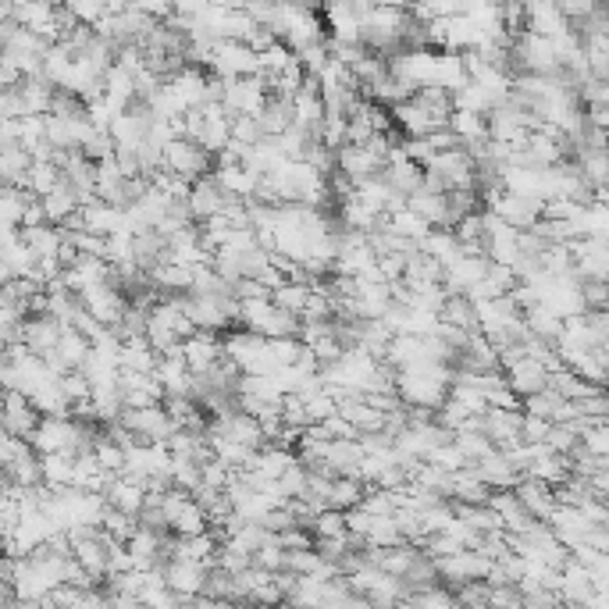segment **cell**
Returning a JSON list of instances; mask_svg holds the SVG:
<instances>
[{"label":"cell","mask_w":609,"mask_h":609,"mask_svg":"<svg viewBox=\"0 0 609 609\" xmlns=\"http://www.w3.org/2000/svg\"><path fill=\"white\" fill-rule=\"evenodd\" d=\"M161 164L171 175L193 182L200 179V175H207V171H214V154H207V150L189 136H171L161 147Z\"/></svg>","instance_id":"obj_1"},{"label":"cell","mask_w":609,"mask_h":609,"mask_svg":"<svg viewBox=\"0 0 609 609\" xmlns=\"http://www.w3.org/2000/svg\"><path fill=\"white\" fill-rule=\"evenodd\" d=\"M118 424L125 431H132L136 442H164L175 431V421L168 417L161 403H150V406H122L118 414Z\"/></svg>","instance_id":"obj_2"},{"label":"cell","mask_w":609,"mask_h":609,"mask_svg":"<svg viewBox=\"0 0 609 609\" xmlns=\"http://www.w3.org/2000/svg\"><path fill=\"white\" fill-rule=\"evenodd\" d=\"M40 417L43 414L22 389H0V431H8L15 439H29Z\"/></svg>","instance_id":"obj_3"},{"label":"cell","mask_w":609,"mask_h":609,"mask_svg":"<svg viewBox=\"0 0 609 609\" xmlns=\"http://www.w3.org/2000/svg\"><path fill=\"white\" fill-rule=\"evenodd\" d=\"M421 168H428L431 175H439L446 189H478V182H474V161L463 147L439 150V154H431Z\"/></svg>","instance_id":"obj_4"},{"label":"cell","mask_w":609,"mask_h":609,"mask_svg":"<svg viewBox=\"0 0 609 609\" xmlns=\"http://www.w3.org/2000/svg\"><path fill=\"white\" fill-rule=\"evenodd\" d=\"M214 75H225V79H236V75H257L260 57L253 47H246L243 40H214L211 61H207Z\"/></svg>","instance_id":"obj_5"},{"label":"cell","mask_w":609,"mask_h":609,"mask_svg":"<svg viewBox=\"0 0 609 609\" xmlns=\"http://www.w3.org/2000/svg\"><path fill=\"white\" fill-rule=\"evenodd\" d=\"M79 300H82V310H86V314L104 328L118 325V317H122V310H125V293L118 289V285L107 282V278L104 282H93V285H86V289H79Z\"/></svg>","instance_id":"obj_6"},{"label":"cell","mask_w":609,"mask_h":609,"mask_svg":"<svg viewBox=\"0 0 609 609\" xmlns=\"http://www.w3.org/2000/svg\"><path fill=\"white\" fill-rule=\"evenodd\" d=\"M492 560L481 556L478 549H460V553H449V556H435V570H439V581L442 585H463V581H478V577L488 574Z\"/></svg>","instance_id":"obj_7"},{"label":"cell","mask_w":609,"mask_h":609,"mask_svg":"<svg viewBox=\"0 0 609 609\" xmlns=\"http://www.w3.org/2000/svg\"><path fill=\"white\" fill-rule=\"evenodd\" d=\"M189 214H193V221H203V218H214V214H225V207L236 196H228L225 189L218 186V179H214L211 171L207 175H200V179L189 182Z\"/></svg>","instance_id":"obj_8"},{"label":"cell","mask_w":609,"mask_h":609,"mask_svg":"<svg viewBox=\"0 0 609 609\" xmlns=\"http://www.w3.org/2000/svg\"><path fill=\"white\" fill-rule=\"evenodd\" d=\"M492 211L499 214V218L506 221V225H513L520 232V228H531L538 218H542V200L538 196H524V193H499L496 200L488 203Z\"/></svg>","instance_id":"obj_9"},{"label":"cell","mask_w":609,"mask_h":609,"mask_svg":"<svg viewBox=\"0 0 609 609\" xmlns=\"http://www.w3.org/2000/svg\"><path fill=\"white\" fill-rule=\"evenodd\" d=\"M467 467H471L488 488H513L520 478V471L513 467L510 456H506V449L499 446H492L485 456H478V460H467Z\"/></svg>","instance_id":"obj_10"},{"label":"cell","mask_w":609,"mask_h":609,"mask_svg":"<svg viewBox=\"0 0 609 609\" xmlns=\"http://www.w3.org/2000/svg\"><path fill=\"white\" fill-rule=\"evenodd\" d=\"M485 503L496 510L499 524H503V531H510V535H524V531L535 524V517L524 510V503L517 499V492H513V488H492Z\"/></svg>","instance_id":"obj_11"},{"label":"cell","mask_w":609,"mask_h":609,"mask_svg":"<svg viewBox=\"0 0 609 609\" xmlns=\"http://www.w3.org/2000/svg\"><path fill=\"white\" fill-rule=\"evenodd\" d=\"M503 378H506V385L517 392V399L531 396V392H538V389H545V385H549V371H545V364H542V360H535V357L513 360V364L503 371Z\"/></svg>","instance_id":"obj_12"},{"label":"cell","mask_w":609,"mask_h":609,"mask_svg":"<svg viewBox=\"0 0 609 609\" xmlns=\"http://www.w3.org/2000/svg\"><path fill=\"white\" fill-rule=\"evenodd\" d=\"M335 168L342 171V175H350L353 186L364 179H371V175H378V171L385 168L382 157H374L367 147H353V143H342L339 150H335Z\"/></svg>","instance_id":"obj_13"},{"label":"cell","mask_w":609,"mask_h":609,"mask_svg":"<svg viewBox=\"0 0 609 609\" xmlns=\"http://www.w3.org/2000/svg\"><path fill=\"white\" fill-rule=\"evenodd\" d=\"M517 499L524 503V510L531 513L535 520H545L549 513L556 510V496H553V485L542 478H531V474H520L517 485H513Z\"/></svg>","instance_id":"obj_14"},{"label":"cell","mask_w":609,"mask_h":609,"mask_svg":"<svg viewBox=\"0 0 609 609\" xmlns=\"http://www.w3.org/2000/svg\"><path fill=\"white\" fill-rule=\"evenodd\" d=\"M57 335H61V325L43 310V314H25L22 317V346L36 357H43L47 350L57 346Z\"/></svg>","instance_id":"obj_15"},{"label":"cell","mask_w":609,"mask_h":609,"mask_svg":"<svg viewBox=\"0 0 609 609\" xmlns=\"http://www.w3.org/2000/svg\"><path fill=\"white\" fill-rule=\"evenodd\" d=\"M360 460H364V449H360L357 435L353 439H328L325 453H321V463L328 467V474H350V478H357Z\"/></svg>","instance_id":"obj_16"},{"label":"cell","mask_w":609,"mask_h":609,"mask_svg":"<svg viewBox=\"0 0 609 609\" xmlns=\"http://www.w3.org/2000/svg\"><path fill=\"white\" fill-rule=\"evenodd\" d=\"M435 317H439V321H446V325L460 328V332H481L478 303H474L467 293H446V300L439 303Z\"/></svg>","instance_id":"obj_17"},{"label":"cell","mask_w":609,"mask_h":609,"mask_svg":"<svg viewBox=\"0 0 609 609\" xmlns=\"http://www.w3.org/2000/svg\"><path fill=\"white\" fill-rule=\"evenodd\" d=\"M221 357V339L214 332H193L182 339V360H186L189 374H200Z\"/></svg>","instance_id":"obj_18"},{"label":"cell","mask_w":609,"mask_h":609,"mask_svg":"<svg viewBox=\"0 0 609 609\" xmlns=\"http://www.w3.org/2000/svg\"><path fill=\"white\" fill-rule=\"evenodd\" d=\"M203 570H207V563L179 560V556H171V560L164 563V585H168L175 595H200Z\"/></svg>","instance_id":"obj_19"},{"label":"cell","mask_w":609,"mask_h":609,"mask_svg":"<svg viewBox=\"0 0 609 609\" xmlns=\"http://www.w3.org/2000/svg\"><path fill=\"white\" fill-rule=\"evenodd\" d=\"M257 122H260V132H264V136H282V132L296 122L293 97L268 93V100H264V107H260V114H257Z\"/></svg>","instance_id":"obj_20"},{"label":"cell","mask_w":609,"mask_h":609,"mask_svg":"<svg viewBox=\"0 0 609 609\" xmlns=\"http://www.w3.org/2000/svg\"><path fill=\"white\" fill-rule=\"evenodd\" d=\"M154 378L161 382L164 396H189V367L182 357H175V353H161L157 357V367H154Z\"/></svg>","instance_id":"obj_21"},{"label":"cell","mask_w":609,"mask_h":609,"mask_svg":"<svg viewBox=\"0 0 609 609\" xmlns=\"http://www.w3.org/2000/svg\"><path fill=\"white\" fill-rule=\"evenodd\" d=\"M382 179L389 182L392 193H399L406 200V196L414 193V189H421L424 182V168L417 161H410V157H396V161H385L382 168Z\"/></svg>","instance_id":"obj_22"},{"label":"cell","mask_w":609,"mask_h":609,"mask_svg":"<svg viewBox=\"0 0 609 609\" xmlns=\"http://www.w3.org/2000/svg\"><path fill=\"white\" fill-rule=\"evenodd\" d=\"M168 86H171V93L182 100V107H196L207 100V90H203V86H207V72H203V68L186 65L182 72L171 75Z\"/></svg>","instance_id":"obj_23"},{"label":"cell","mask_w":609,"mask_h":609,"mask_svg":"<svg viewBox=\"0 0 609 609\" xmlns=\"http://www.w3.org/2000/svg\"><path fill=\"white\" fill-rule=\"evenodd\" d=\"M406 207L421 221H428L431 228H446V193H435V189L421 186L406 196Z\"/></svg>","instance_id":"obj_24"},{"label":"cell","mask_w":609,"mask_h":609,"mask_svg":"<svg viewBox=\"0 0 609 609\" xmlns=\"http://www.w3.org/2000/svg\"><path fill=\"white\" fill-rule=\"evenodd\" d=\"M29 164H33V154L22 143H0V182L4 186H22Z\"/></svg>","instance_id":"obj_25"},{"label":"cell","mask_w":609,"mask_h":609,"mask_svg":"<svg viewBox=\"0 0 609 609\" xmlns=\"http://www.w3.org/2000/svg\"><path fill=\"white\" fill-rule=\"evenodd\" d=\"M211 175L218 179V186L225 189L228 196H239V200H246L260 179V175H253L246 164H221V168H214Z\"/></svg>","instance_id":"obj_26"},{"label":"cell","mask_w":609,"mask_h":609,"mask_svg":"<svg viewBox=\"0 0 609 609\" xmlns=\"http://www.w3.org/2000/svg\"><path fill=\"white\" fill-rule=\"evenodd\" d=\"M47 114H54L61 122H79V118H90V107H86V97H82V93L68 90V86H54Z\"/></svg>","instance_id":"obj_27"},{"label":"cell","mask_w":609,"mask_h":609,"mask_svg":"<svg viewBox=\"0 0 609 609\" xmlns=\"http://www.w3.org/2000/svg\"><path fill=\"white\" fill-rule=\"evenodd\" d=\"M410 100H414L424 114H431L439 125H446L449 114H453V97H449V90H442V86H417V90L410 93Z\"/></svg>","instance_id":"obj_28"},{"label":"cell","mask_w":609,"mask_h":609,"mask_svg":"<svg viewBox=\"0 0 609 609\" xmlns=\"http://www.w3.org/2000/svg\"><path fill=\"white\" fill-rule=\"evenodd\" d=\"M520 314H524V325H528L531 335H538V339H549V342L560 339L563 317L556 314V310L545 307V303H531V307L520 310Z\"/></svg>","instance_id":"obj_29"},{"label":"cell","mask_w":609,"mask_h":609,"mask_svg":"<svg viewBox=\"0 0 609 609\" xmlns=\"http://www.w3.org/2000/svg\"><path fill=\"white\" fill-rule=\"evenodd\" d=\"M90 346H93V342L86 339V335H82L75 325H61V335H57L54 353L65 360L68 367H82V360L90 357Z\"/></svg>","instance_id":"obj_30"},{"label":"cell","mask_w":609,"mask_h":609,"mask_svg":"<svg viewBox=\"0 0 609 609\" xmlns=\"http://www.w3.org/2000/svg\"><path fill=\"white\" fill-rule=\"evenodd\" d=\"M40 203H43V218H47L50 225H61L68 214L79 211V196H75L72 189L65 186V182H57L50 193H43Z\"/></svg>","instance_id":"obj_31"},{"label":"cell","mask_w":609,"mask_h":609,"mask_svg":"<svg viewBox=\"0 0 609 609\" xmlns=\"http://www.w3.org/2000/svg\"><path fill=\"white\" fill-rule=\"evenodd\" d=\"M40 471H43V485L68 488L72 485V471H75V456L72 453H43L40 456Z\"/></svg>","instance_id":"obj_32"},{"label":"cell","mask_w":609,"mask_h":609,"mask_svg":"<svg viewBox=\"0 0 609 609\" xmlns=\"http://www.w3.org/2000/svg\"><path fill=\"white\" fill-rule=\"evenodd\" d=\"M364 496V481L360 478H350V474H335L332 485H328V506L332 510H353Z\"/></svg>","instance_id":"obj_33"},{"label":"cell","mask_w":609,"mask_h":609,"mask_svg":"<svg viewBox=\"0 0 609 609\" xmlns=\"http://www.w3.org/2000/svg\"><path fill=\"white\" fill-rule=\"evenodd\" d=\"M239 392L257 403H278L282 399V385L275 374H239Z\"/></svg>","instance_id":"obj_34"},{"label":"cell","mask_w":609,"mask_h":609,"mask_svg":"<svg viewBox=\"0 0 609 609\" xmlns=\"http://www.w3.org/2000/svg\"><path fill=\"white\" fill-rule=\"evenodd\" d=\"M481 211L478 189H446V228H453L460 218Z\"/></svg>","instance_id":"obj_35"},{"label":"cell","mask_w":609,"mask_h":609,"mask_svg":"<svg viewBox=\"0 0 609 609\" xmlns=\"http://www.w3.org/2000/svg\"><path fill=\"white\" fill-rule=\"evenodd\" d=\"M57 182H61V168H57L54 161H33V164H29V171H25L22 186L29 189V193L43 196V193H50Z\"/></svg>","instance_id":"obj_36"},{"label":"cell","mask_w":609,"mask_h":609,"mask_svg":"<svg viewBox=\"0 0 609 609\" xmlns=\"http://www.w3.org/2000/svg\"><path fill=\"white\" fill-rule=\"evenodd\" d=\"M581 54H585V65L595 79H606L609 75V36H585L581 40Z\"/></svg>","instance_id":"obj_37"},{"label":"cell","mask_w":609,"mask_h":609,"mask_svg":"<svg viewBox=\"0 0 609 609\" xmlns=\"http://www.w3.org/2000/svg\"><path fill=\"white\" fill-rule=\"evenodd\" d=\"M307 293H310V285H300V282H278L275 289L268 293V300L275 303V307H282V310H289V314H296L300 317V310H303V303H307Z\"/></svg>","instance_id":"obj_38"},{"label":"cell","mask_w":609,"mask_h":609,"mask_svg":"<svg viewBox=\"0 0 609 609\" xmlns=\"http://www.w3.org/2000/svg\"><path fill=\"white\" fill-rule=\"evenodd\" d=\"M93 460H97L107 474H125V446H118L114 439H107L104 431L97 435V446H93Z\"/></svg>","instance_id":"obj_39"},{"label":"cell","mask_w":609,"mask_h":609,"mask_svg":"<svg viewBox=\"0 0 609 609\" xmlns=\"http://www.w3.org/2000/svg\"><path fill=\"white\" fill-rule=\"evenodd\" d=\"M100 528H104L111 538H118V542H125V538L136 531V513L114 510V506L104 503V513H100Z\"/></svg>","instance_id":"obj_40"},{"label":"cell","mask_w":609,"mask_h":609,"mask_svg":"<svg viewBox=\"0 0 609 609\" xmlns=\"http://www.w3.org/2000/svg\"><path fill=\"white\" fill-rule=\"evenodd\" d=\"M577 296H581V310H606L609 289L602 278H577Z\"/></svg>","instance_id":"obj_41"},{"label":"cell","mask_w":609,"mask_h":609,"mask_svg":"<svg viewBox=\"0 0 609 609\" xmlns=\"http://www.w3.org/2000/svg\"><path fill=\"white\" fill-rule=\"evenodd\" d=\"M488 581L478 577V581H463V585H453V602L456 606H488Z\"/></svg>","instance_id":"obj_42"},{"label":"cell","mask_w":609,"mask_h":609,"mask_svg":"<svg viewBox=\"0 0 609 609\" xmlns=\"http://www.w3.org/2000/svg\"><path fill=\"white\" fill-rule=\"evenodd\" d=\"M453 442L460 446V453L467 456V460H478V456H485L488 449H492V442L481 435V431H453Z\"/></svg>","instance_id":"obj_43"},{"label":"cell","mask_w":609,"mask_h":609,"mask_svg":"<svg viewBox=\"0 0 609 609\" xmlns=\"http://www.w3.org/2000/svg\"><path fill=\"white\" fill-rule=\"evenodd\" d=\"M232 139L253 147V143L264 139V132H260V122L253 118V114H236V118H232Z\"/></svg>","instance_id":"obj_44"},{"label":"cell","mask_w":609,"mask_h":609,"mask_svg":"<svg viewBox=\"0 0 609 609\" xmlns=\"http://www.w3.org/2000/svg\"><path fill=\"white\" fill-rule=\"evenodd\" d=\"M549 424L545 417L538 414H524L520 410V442H545V435H549Z\"/></svg>","instance_id":"obj_45"},{"label":"cell","mask_w":609,"mask_h":609,"mask_svg":"<svg viewBox=\"0 0 609 609\" xmlns=\"http://www.w3.org/2000/svg\"><path fill=\"white\" fill-rule=\"evenodd\" d=\"M492 588V585H488ZM488 606H510V609H524V595H520L517 585H496L488 592Z\"/></svg>","instance_id":"obj_46"},{"label":"cell","mask_w":609,"mask_h":609,"mask_svg":"<svg viewBox=\"0 0 609 609\" xmlns=\"http://www.w3.org/2000/svg\"><path fill=\"white\" fill-rule=\"evenodd\" d=\"M592 4H595V0H556V8H560V15L567 18V22H570V18H581L588 8H592Z\"/></svg>","instance_id":"obj_47"},{"label":"cell","mask_w":609,"mask_h":609,"mask_svg":"<svg viewBox=\"0 0 609 609\" xmlns=\"http://www.w3.org/2000/svg\"><path fill=\"white\" fill-rule=\"evenodd\" d=\"M11 602H15V588L8 581H0V606H11Z\"/></svg>","instance_id":"obj_48"},{"label":"cell","mask_w":609,"mask_h":609,"mask_svg":"<svg viewBox=\"0 0 609 609\" xmlns=\"http://www.w3.org/2000/svg\"><path fill=\"white\" fill-rule=\"evenodd\" d=\"M0 186H4V182H0Z\"/></svg>","instance_id":"obj_49"},{"label":"cell","mask_w":609,"mask_h":609,"mask_svg":"<svg viewBox=\"0 0 609 609\" xmlns=\"http://www.w3.org/2000/svg\"><path fill=\"white\" fill-rule=\"evenodd\" d=\"M0 4H4V0H0Z\"/></svg>","instance_id":"obj_50"}]
</instances>
